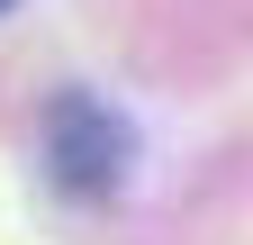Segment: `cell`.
Listing matches in <instances>:
<instances>
[{"mask_svg": "<svg viewBox=\"0 0 253 245\" xmlns=\"http://www.w3.org/2000/svg\"><path fill=\"white\" fill-rule=\"evenodd\" d=\"M45 164H54L63 191L100 200V191L126 182V164H136V127H126L109 100H90V91H63L45 109Z\"/></svg>", "mask_w": 253, "mask_h": 245, "instance_id": "1", "label": "cell"}, {"mask_svg": "<svg viewBox=\"0 0 253 245\" xmlns=\"http://www.w3.org/2000/svg\"><path fill=\"white\" fill-rule=\"evenodd\" d=\"M0 9H9V0H0Z\"/></svg>", "mask_w": 253, "mask_h": 245, "instance_id": "2", "label": "cell"}]
</instances>
